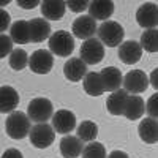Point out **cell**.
I'll use <instances>...</instances> for the list:
<instances>
[{
    "label": "cell",
    "instance_id": "6da1fadb",
    "mask_svg": "<svg viewBox=\"0 0 158 158\" xmlns=\"http://www.w3.org/2000/svg\"><path fill=\"white\" fill-rule=\"evenodd\" d=\"M30 128L32 125L27 114H24L21 111L11 112L5 120V131L11 139H24L25 136H29Z\"/></svg>",
    "mask_w": 158,
    "mask_h": 158
},
{
    "label": "cell",
    "instance_id": "7a4b0ae2",
    "mask_svg": "<svg viewBox=\"0 0 158 158\" xmlns=\"http://www.w3.org/2000/svg\"><path fill=\"white\" fill-rule=\"evenodd\" d=\"M98 32V40L103 46L109 48H117L123 41V27L115 21H104L100 27L97 29Z\"/></svg>",
    "mask_w": 158,
    "mask_h": 158
},
{
    "label": "cell",
    "instance_id": "3957f363",
    "mask_svg": "<svg viewBox=\"0 0 158 158\" xmlns=\"http://www.w3.org/2000/svg\"><path fill=\"white\" fill-rule=\"evenodd\" d=\"M74 49V38L70 32L57 30L49 36V52L59 57H68Z\"/></svg>",
    "mask_w": 158,
    "mask_h": 158
},
{
    "label": "cell",
    "instance_id": "277c9868",
    "mask_svg": "<svg viewBox=\"0 0 158 158\" xmlns=\"http://www.w3.org/2000/svg\"><path fill=\"white\" fill-rule=\"evenodd\" d=\"M54 114V106L48 98H35L29 103V108H27V117L30 122L35 123H46L49 118Z\"/></svg>",
    "mask_w": 158,
    "mask_h": 158
},
{
    "label": "cell",
    "instance_id": "5b68a950",
    "mask_svg": "<svg viewBox=\"0 0 158 158\" xmlns=\"http://www.w3.org/2000/svg\"><path fill=\"white\" fill-rule=\"evenodd\" d=\"M30 144L36 149H48L56 139V131L49 123H35L29 131Z\"/></svg>",
    "mask_w": 158,
    "mask_h": 158
},
{
    "label": "cell",
    "instance_id": "8992f818",
    "mask_svg": "<svg viewBox=\"0 0 158 158\" xmlns=\"http://www.w3.org/2000/svg\"><path fill=\"white\" fill-rule=\"evenodd\" d=\"M81 59L85 65H97L104 59V46L100 43L98 38H90L81 44Z\"/></svg>",
    "mask_w": 158,
    "mask_h": 158
},
{
    "label": "cell",
    "instance_id": "52a82bcc",
    "mask_svg": "<svg viewBox=\"0 0 158 158\" xmlns=\"http://www.w3.org/2000/svg\"><path fill=\"white\" fill-rule=\"evenodd\" d=\"M122 85H123V90L127 94L130 92V94H133V95H139V94L147 90L149 76L142 70H131L123 76Z\"/></svg>",
    "mask_w": 158,
    "mask_h": 158
},
{
    "label": "cell",
    "instance_id": "ba28073f",
    "mask_svg": "<svg viewBox=\"0 0 158 158\" xmlns=\"http://www.w3.org/2000/svg\"><path fill=\"white\" fill-rule=\"evenodd\" d=\"M29 67L36 74H48L54 67V57L46 49H38L29 57Z\"/></svg>",
    "mask_w": 158,
    "mask_h": 158
},
{
    "label": "cell",
    "instance_id": "9c48e42d",
    "mask_svg": "<svg viewBox=\"0 0 158 158\" xmlns=\"http://www.w3.org/2000/svg\"><path fill=\"white\" fill-rule=\"evenodd\" d=\"M52 130L59 135H68L76 128V115L68 109H60L52 114Z\"/></svg>",
    "mask_w": 158,
    "mask_h": 158
},
{
    "label": "cell",
    "instance_id": "30bf717a",
    "mask_svg": "<svg viewBox=\"0 0 158 158\" xmlns=\"http://www.w3.org/2000/svg\"><path fill=\"white\" fill-rule=\"evenodd\" d=\"M136 21L141 27L146 30L156 29L158 25V8L155 2H146L142 3L136 11Z\"/></svg>",
    "mask_w": 158,
    "mask_h": 158
},
{
    "label": "cell",
    "instance_id": "8fae6325",
    "mask_svg": "<svg viewBox=\"0 0 158 158\" xmlns=\"http://www.w3.org/2000/svg\"><path fill=\"white\" fill-rule=\"evenodd\" d=\"M97 22L92 19L89 15H82L73 21V35L81 40H90L97 33Z\"/></svg>",
    "mask_w": 158,
    "mask_h": 158
},
{
    "label": "cell",
    "instance_id": "7c38bea8",
    "mask_svg": "<svg viewBox=\"0 0 158 158\" xmlns=\"http://www.w3.org/2000/svg\"><path fill=\"white\" fill-rule=\"evenodd\" d=\"M100 79H101V85H103V90L104 92H112L122 89V73L118 68L115 67H106L100 71Z\"/></svg>",
    "mask_w": 158,
    "mask_h": 158
},
{
    "label": "cell",
    "instance_id": "4fadbf2b",
    "mask_svg": "<svg viewBox=\"0 0 158 158\" xmlns=\"http://www.w3.org/2000/svg\"><path fill=\"white\" fill-rule=\"evenodd\" d=\"M29 22L30 43H41L51 36V24L43 18H33Z\"/></svg>",
    "mask_w": 158,
    "mask_h": 158
},
{
    "label": "cell",
    "instance_id": "5bb4252c",
    "mask_svg": "<svg viewBox=\"0 0 158 158\" xmlns=\"http://www.w3.org/2000/svg\"><path fill=\"white\" fill-rule=\"evenodd\" d=\"M118 57H120V60L123 63L133 65V63L141 60V57H142V48L139 46L138 41H135V40L123 41L120 46H118Z\"/></svg>",
    "mask_w": 158,
    "mask_h": 158
},
{
    "label": "cell",
    "instance_id": "9a60e30c",
    "mask_svg": "<svg viewBox=\"0 0 158 158\" xmlns=\"http://www.w3.org/2000/svg\"><path fill=\"white\" fill-rule=\"evenodd\" d=\"M19 104V94L16 89L11 85L0 87V112L2 114H11Z\"/></svg>",
    "mask_w": 158,
    "mask_h": 158
},
{
    "label": "cell",
    "instance_id": "2e32d148",
    "mask_svg": "<svg viewBox=\"0 0 158 158\" xmlns=\"http://www.w3.org/2000/svg\"><path fill=\"white\" fill-rule=\"evenodd\" d=\"M89 16L97 21H108L114 13V3L108 0H94L89 2Z\"/></svg>",
    "mask_w": 158,
    "mask_h": 158
},
{
    "label": "cell",
    "instance_id": "e0dca14e",
    "mask_svg": "<svg viewBox=\"0 0 158 158\" xmlns=\"http://www.w3.org/2000/svg\"><path fill=\"white\" fill-rule=\"evenodd\" d=\"M63 74H65V77H67L68 81L79 82V81H82L84 76L87 74V65L81 59L73 57V59L67 60V63H65Z\"/></svg>",
    "mask_w": 158,
    "mask_h": 158
},
{
    "label": "cell",
    "instance_id": "ac0fdd59",
    "mask_svg": "<svg viewBox=\"0 0 158 158\" xmlns=\"http://www.w3.org/2000/svg\"><path fill=\"white\" fill-rule=\"evenodd\" d=\"M146 112V103L139 95H128L125 100V106H123V114L128 120H136L141 118L142 114Z\"/></svg>",
    "mask_w": 158,
    "mask_h": 158
},
{
    "label": "cell",
    "instance_id": "d6986e66",
    "mask_svg": "<svg viewBox=\"0 0 158 158\" xmlns=\"http://www.w3.org/2000/svg\"><path fill=\"white\" fill-rule=\"evenodd\" d=\"M40 6H41L43 19L46 21H59L67 11L65 2H59V0H44V2H40Z\"/></svg>",
    "mask_w": 158,
    "mask_h": 158
},
{
    "label": "cell",
    "instance_id": "ffe728a7",
    "mask_svg": "<svg viewBox=\"0 0 158 158\" xmlns=\"http://www.w3.org/2000/svg\"><path fill=\"white\" fill-rule=\"evenodd\" d=\"M59 149L63 158H77L82 153L84 142L76 136H63Z\"/></svg>",
    "mask_w": 158,
    "mask_h": 158
},
{
    "label": "cell",
    "instance_id": "44dd1931",
    "mask_svg": "<svg viewBox=\"0 0 158 158\" xmlns=\"http://www.w3.org/2000/svg\"><path fill=\"white\" fill-rule=\"evenodd\" d=\"M138 133L141 136V139L147 144H155L158 141V123L155 118L146 117L142 118L139 127H138Z\"/></svg>",
    "mask_w": 158,
    "mask_h": 158
},
{
    "label": "cell",
    "instance_id": "7402d4cb",
    "mask_svg": "<svg viewBox=\"0 0 158 158\" xmlns=\"http://www.w3.org/2000/svg\"><path fill=\"white\" fill-rule=\"evenodd\" d=\"M11 41L16 44H27L30 43V32H29V22L27 21H16L11 24L10 27V35Z\"/></svg>",
    "mask_w": 158,
    "mask_h": 158
},
{
    "label": "cell",
    "instance_id": "603a6c76",
    "mask_svg": "<svg viewBox=\"0 0 158 158\" xmlns=\"http://www.w3.org/2000/svg\"><path fill=\"white\" fill-rule=\"evenodd\" d=\"M82 87H84V92L89 94L90 97H100L104 94L98 71H87V74L82 79Z\"/></svg>",
    "mask_w": 158,
    "mask_h": 158
},
{
    "label": "cell",
    "instance_id": "cb8c5ba5",
    "mask_svg": "<svg viewBox=\"0 0 158 158\" xmlns=\"http://www.w3.org/2000/svg\"><path fill=\"white\" fill-rule=\"evenodd\" d=\"M128 94L123 89H118L109 95V98L106 100V109L109 114L112 115H122L123 114V106H125V100H127Z\"/></svg>",
    "mask_w": 158,
    "mask_h": 158
},
{
    "label": "cell",
    "instance_id": "d4e9b609",
    "mask_svg": "<svg viewBox=\"0 0 158 158\" xmlns=\"http://www.w3.org/2000/svg\"><path fill=\"white\" fill-rule=\"evenodd\" d=\"M98 135V127L92 120H84L76 127V138H79L82 142H94Z\"/></svg>",
    "mask_w": 158,
    "mask_h": 158
},
{
    "label": "cell",
    "instance_id": "484cf974",
    "mask_svg": "<svg viewBox=\"0 0 158 158\" xmlns=\"http://www.w3.org/2000/svg\"><path fill=\"white\" fill-rule=\"evenodd\" d=\"M139 46L142 49H146L147 52H156L158 51V32H156V29L144 30V33L141 35Z\"/></svg>",
    "mask_w": 158,
    "mask_h": 158
},
{
    "label": "cell",
    "instance_id": "4316f807",
    "mask_svg": "<svg viewBox=\"0 0 158 158\" xmlns=\"http://www.w3.org/2000/svg\"><path fill=\"white\" fill-rule=\"evenodd\" d=\"M10 67L13 70H16V71H21L24 70L25 67H27V63H29V56H27V52H25L24 49H13L11 51V54H10Z\"/></svg>",
    "mask_w": 158,
    "mask_h": 158
},
{
    "label": "cell",
    "instance_id": "83f0119b",
    "mask_svg": "<svg viewBox=\"0 0 158 158\" xmlns=\"http://www.w3.org/2000/svg\"><path fill=\"white\" fill-rule=\"evenodd\" d=\"M82 158H106V149L101 142H89L87 146L82 149V153H81Z\"/></svg>",
    "mask_w": 158,
    "mask_h": 158
},
{
    "label": "cell",
    "instance_id": "f1b7e54d",
    "mask_svg": "<svg viewBox=\"0 0 158 158\" xmlns=\"http://www.w3.org/2000/svg\"><path fill=\"white\" fill-rule=\"evenodd\" d=\"M13 51V41L8 35H0V59H3L11 54Z\"/></svg>",
    "mask_w": 158,
    "mask_h": 158
},
{
    "label": "cell",
    "instance_id": "f546056e",
    "mask_svg": "<svg viewBox=\"0 0 158 158\" xmlns=\"http://www.w3.org/2000/svg\"><path fill=\"white\" fill-rule=\"evenodd\" d=\"M146 112L149 114L150 118H155L156 120V115H158V94H153L149 101L146 103Z\"/></svg>",
    "mask_w": 158,
    "mask_h": 158
},
{
    "label": "cell",
    "instance_id": "4dcf8cb0",
    "mask_svg": "<svg viewBox=\"0 0 158 158\" xmlns=\"http://www.w3.org/2000/svg\"><path fill=\"white\" fill-rule=\"evenodd\" d=\"M67 8H70L73 13H82L89 8V2H79V0H71V2H65Z\"/></svg>",
    "mask_w": 158,
    "mask_h": 158
},
{
    "label": "cell",
    "instance_id": "1f68e13d",
    "mask_svg": "<svg viewBox=\"0 0 158 158\" xmlns=\"http://www.w3.org/2000/svg\"><path fill=\"white\" fill-rule=\"evenodd\" d=\"M10 27V13L3 8H0V35Z\"/></svg>",
    "mask_w": 158,
    "mask_h": 158
},
{
    "label": "cell",
    "instance_id": "d6a6232c",
    "mask_svg": "<svg viewBox=\"0 0 158 158\" xmlns=\"http://www.w3.org/2000/svg\"><path fill=\"white\" fill-rule=\"evenodd\" d=\"M0 158H24V155L18 149H8V150L3 152V155Z\"/></svg>",
    "mask_w": 158,
    "mask_h": 158
},
{
    "label": "cell",
    "instance_id": "836d02e7",
    "mask_svg": "<svg viewBox=\"0 0 158 158\" xmlns=\"http://www.w3.org/2000/svg\"><path fill=\"white\" fill-rule=\"evenodd\" d=\"M21 8H27V10H32L35 8L36 5H40V2H36V0H32V2H29V0H18L16 2Z\"/></svg>",
    "mask_w": 158,
    "mask_h": 158
},
{
    "label": "cell",
    "instance_id": "e575fe53",
    "mask_svg": "<svg viewBox=\"0 0 158 158\" xmlns=\"http://www.w3.org/2000/svg\"><path fill=\"white\" fill-rule=\"evenodd\" d=\"M106 158H130V156H128V153H125V152H122V150H114V152H111Z\"/></svg>",
    "mask_w": 158,
    "mask_h": 158
},
{
    "label": "cell",
    "instance_id": "d590c367",
    "mask_svg": "<svg viewBox=\"0 0 158 158\" xmlns=\"http://www.w3.org/2000/svg\"><path fill=\"white\" fill-rule=\"evenodd\" d=\"M156 76H158V68H155L150 74V79H149V82L152 84L153 89H158V81H156Z\"/></svg>",
    "mask_w": 158,
    "mask_h": 158
},
{
    "label": "cell",
    "instance_id": "8d00e7d4",
    "mask_svg": "<svg viewBox=\"0 0 158 158\" xmlns=\"http://www.w3.org/2000/svg\"><path fill=\"white\" fill-rule=\"evenodd\" d=\"M10 2H8V0H5V2H0V6H6Z\"/></svg>",
    "mask_w": 158,
    "mask_h": 158
}]
</instances>
